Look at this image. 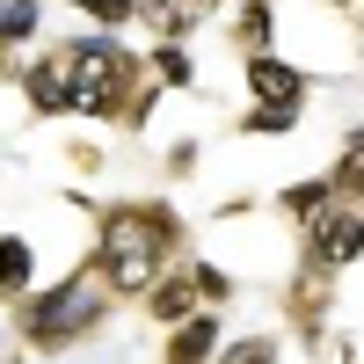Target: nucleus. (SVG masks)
<instances>
[{
    "label": "nucleus",
    "instance_id": "7",
    "mask_svg": "<svg viewBox=\"0 0 364 364\" xmlns=\"http://www.w3.org/2000/svg\"><path fill=\"white\" fill-rule=\"evenodd\" d=\"M204 306V284H197V262H182V269H161L154 277V291H146V314H154L161 328H175V321H190Z\"/></svg>",
    "mask_w": 364,
    "mask_h": 364
},
{
    "label": "nucleus",
    "instance_id": "3",
    "mask_svg": "<svg viewBox=\"0 0 364 364\" xmlns=\"http://www.w3.org/2000/svg\"><path fill=\"white\" fill-rule=\"evenodd\" d=\"M139 87H146V58H132L109 29H102V37H80L73 117H87V124H124V109L139 102Z\"/></svg>",
    "mask_w": 364,
    "mask_h": 364
},
{
    "label": "nucleus",
    "instance_id": "16",
    "mask_svg": "<svg viewBox=\"0 0 364 364\" xmlns=\"http://www.w3.org/2000/svg\"><path fill=\"white\" fill-rule=\"evenodd\" d=\"M80 15H95V29H124V22H139V0H73Z\"/></svg>",
    "mask_w": 364,
    "mask_h": 364
},
{
    "label": "nucleus",
    "instance_id": "10",
    "mask_svg": "<svg viewBox=\"0 0 364 364\" xmlns=\"http://www.w3.org/2000/svg\"><path fill=\"white\" fill-rule=\"evenodd\" d=\"M219 8H226V0H154L139 22L154 29V37H190V29H197V22H211Z\"/></svg>",
    "mask_w": 364,
    "mask_h": 364
},
{
    "label": "nucleus",
    "instance_id": "21",
    "mask_svg": "<svg viewBox=\"0 0 364 364\" xmlns=\"http://www.w3.org/2000/svg\"><path fill=\"white\" fill-rule=\"evenodd\" d=\"M146 8H154V0H139V15H146Z\"/></svg>",
    "mask_w": 364,
    "mask_h": 364
},
{
    "label": "nucleus",
    "instance_id": "2",
    "mask_svg": "<svg viewBox=\"0 0 364 364\" xmlns=\"http://www.w3.org/2000/svg\"><path fill=\"white\" fill-rule=\"evenodd\" d=\"M109 299H117V291L95 284V262H87V269H73V277H51V284H37V291H22V299H15V328H22L29 350L58 357V350H73V343H87V336L102 328Z\"/></svg>",
    "mask_w": 364,
    "mask_h": 364
},
{
    "label": "nucleus",
    "instance_id": "9",
    "mask_svg": "<svg viewBox=\"0 0 364 364\" xmlns=\"http://www.w3.org/2000/svg\"><path fill=\"white\" fill-rule=\"evenodd\" d=\"M37 269H44L37 240H29L22 226H0V299H22V291H37Z\"/></svg>",
    "mask_w": 364,
    "mask_h": 364
},
{
    "label": "nucleus",
    "instance_id": "11",
    "mask_svg": "<svg viewBox=\"0 0 364 364\" xmlns=\"http://www.w3.org/2000/svg\"><path fill=\"white\" fill-rule=\"evenodd\" d=\"M226 37H233L240 58H248V51H269V37H277V0H240Z\"/></svg>",
    "mask_w": 364,
    "mask_h": 364
},
{
    "label": "nucleus",
    "instance_id": "18",
    "mask_svg": "<svg viewBox=\"0 0 364 364\" xmlns=\"http://www.w3.org/2000/svg\"><path fill=\"white\" fill-rule=\"evenodd\" d=\"M58 161H66L73 175H102V146H95V139H73V146H66Z\"/></svg>",
    "mask_w": 364,
    "mask_h": 364
},
{
    "label": "nucleus",
    "instance_id": "15",
    "mask_svg": "<svg viewBox=\"0 0 364 364\" xmlns=\"http://www.w3.org/2000/svg\"><path fill=\"white\" fill-rule=\"evenodd\" d=\"M211 364H277V336H233Z\"/></svg>",
    "mask_w": 364,
    "mask_h": 364
},
{
    "label": "nucleus",
    "instance_id": "1",
    "mask_svg": "<svg viewBox=\"0 0 364 364\" xmlns=\"http://www.w3.org/2000/svg\"><path fill=\"white\" fill-rule=\"evenodd\" d=\"M175 248H182L175 204H168V197H146V204H109V211H102L87 262H95V277H102L117 299H146Z\"/></svg>",
    "mask_w": 364,
    "mask_h": 364
},
{
    "label": "nucleus",
    "instance_id": "6",
    "mask_svg": "<svg viewBox=\"0 0 364 364\" xmlns=\"http://www.w3.org/2000/svg\"><path fill=\"white\" fill-rule=\"evenodd\" d=\"M240 80H248V102H299L306 109V95H314V73H299L277 51H248L240 58Z\"/></svg>",
    "mask_w": 364,
    "mask_h": 364
},
{
    "label": "nucleus",
    "instance_id": "4",
    "mask_svg": "<svg viewBox=\"0 0 364 364\" xmlns=\"http://www.w3.org/2000/svg\"><path fill=\"white\" fill-rule=\"evenodd\" d=\"M73 87H80V37L44 44V51L22 66V102H29V117H73Z\"/></svg>",
    "mask_w": 364,
    "mask_h": 364
},
{
    "label": "nucleus",
    "instance_id": "14",
    "mask_svg": "<svg viewBox=\"0 0 364 364\" xmlns=\"http://www.w3.org/2000/svg\"><path fill=\"white\" fill-rule=\"evenodd\" d=\"M299 102H255V109H240V139H284V132H299Z\"/></svg>",
    "mask_w": 364,
    "mask_h": 364
},
{
    "label": "nucleus",
    "instance_id": "12",
    "mask_svg": "<svg viewBox=\"0 0 364 364\" xmlns=\"http://www.w3.org/2000/svg\"><path fill=\"white\" fill-rule=\"evenodd\" d=\"M146 73H154L168 95H182V87H197V58H190V44H182V37H161L154 51H146Z\"/></svg>",
    "mask_w": 364,
    "mask_h": 364
},
{
    "label": "nucleus",
    "instance_id": "20",
    "mask_svg": "<svg viewBox=\"0 0 364 364\" xmlns=\"http://www.w3.org/2000/svg\"><path fill=\"white\" fill-rule=\"evenodd\" d=\"M350 197H357V204H364V168H357V182H350Z\"/></svg>",
    "mask_w": 364,
    "mask_h": 364
},
{
    "label": "nucleus",
    "instance_id": "13",
    "mask_svg": "<svg viewBox=\"0 0 364 364\" xmlns=\"http://www.w3.org/2000/svg\"><path fill=\"white\" fill-rule=\"evenodd\" d=\"M37 29H44V0H0V51L37 44Z\"/></svg>",
    "mask_w": 364,
    "mask_h": 364
},
{
    "label": "nucleus",
    "instance_id": "17",
    "mask_svg": "<svg viewBox=\"0 0 364 364\" xmlns=\"http://www.w3.org/2000/svg\"><path fill=\"white\" fill-rule=\"evenodd\" d=\"M197 284H204V306H226V299H233V269H219V262H197Z\"/></svg>",
    "mask_w": 364,
    "mask_h": 364
},
{
    "label": "nucleus",
    "instance_id": "8",
    "mask_svg": "<svg viewBox=\"0 0 364 364\" xmlns=\"http://www.w3.org/2000/svg\"><path fill=\"white\" fill-rule=\"evenodd\" d=\"M226 328H219V314H211V306H197L190 321H175V336L161 343V364H211V357H219L226 343Z\"/></svg>",
    "mask_w": 364,
    "mask_h": 364
},
{
    "label": "nucleus",
    "instance_id": "5",
    "mask_svg": "<svg viewBox=\"0 0 364 364\" xmlns=\"http://www.w3.org/2000/svg\"><path fill=\"white\" fill-rule=\"evenodd\" d=\"M306 262L314 269H350L364 262V204L357 197H328L306 219Z\"/></svg>",
    "mask_w": 364,
    "mask_h": 364
},
{
    "label": "nucleus",
    "instance_id": "19",
    "mask_svg": "<svg viewBox=\"0 0 364 364\" xmlns=\"http://www.w3.org/2000/svg\"><path fill=\"white\" fill-rule=\"evenodd\" d=\"M190 168H197V139H175L168 146V175H190Z\"/></svg>",
    "mask_w": 364,
    "mask_h": 364
}]
</instances>
